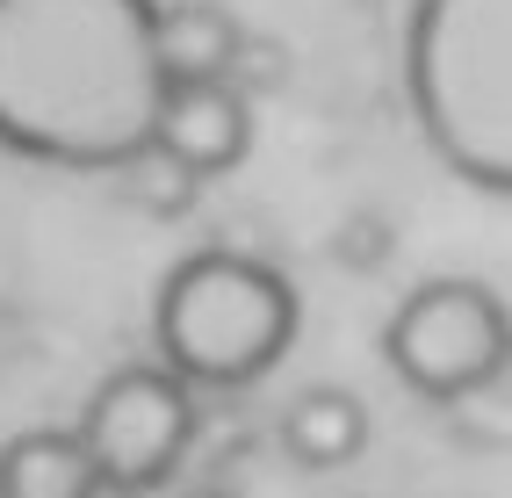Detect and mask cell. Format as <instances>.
<instances>
[{
    "mask_svg": "<svg viewBox=\"0 0 512 498\" xmlns=\"http://www.w3.org/2000/svg\"><path fill=\"white\" fill-rule=\"evenodd\" d=\"M152 22L159 0H0V145L65 174L138 159L166 102Z\"/></svg>",
    "mask_w": 512,
    "mask_h": 498,
    "instance_id": "1",
    "label": "cell"
},
{
    "mask_svg": "<svg viewBox=\"0 0 512 498\" xmlns=\"http://www.w3.org/2000/svg\"><path fill=\"white\" fill-rule=\"evenodd\" d=\"M412 123L455 181L512 188V0H412Z\"/></svg>",
    "mask_w": 512,
    "mask_h": 498,
    "instance_id": "2",
    "label": "cell"
},
{
    "mask_svg": "<svg viewBox=\"0 0 512 498\" xmlns=\"http://www.w3.org/2000/svg\"><path fill=\"white\" fill-rule=\"evenodd\" d=\"M296 325H303V304L296 289L253 253H231V246H210V253H188L159 289V311H152V332H159V369L174 383H202V390H246L260 383L275 361L296 347Z\"/></svg>",
    "mask_w": 512,
    "mask_h": 498,
    "instance_id": "3",
    "label": "cell"
},
{
    "mask_svg": "<svg viewBox=\"0 0 512 498\" xmlns=\"http://www.w3.org/2000/svg\"><path fill=\"white\" fill-rule=\"evenodd\" d=\"M383 361L426 405H469L505 369V304L484 282H419L383 325Z\"/></svg>",
    "mask_w": 512,
    "mask_h": 498,
    "instance_id": "4",
    "label": "cell"
},
{
    "mask_svg": "<svg viewBox=\"0 0 512 498\" xmlns=\"http://www.w3.org/2000/svg\"><path fill=\"white\" fill-rule=\"evenodd\" d=\"M73 434H80V448L94 462L101 491L145 498V491H159L181 470V455L195 441V390L174 383L166 369H145L138 361V369H116V376L94 383Z\"/></svg>",
    "mask_w": 512,
    "mask_h": 498,
    "instance_id": "5",
    "label": "cell"
},
{
    "mask_svg": "<svg viewBox=\"0 0 512 498\" xmlns=\"http://www.w3.org/2000/svg\"><path fill=\"white\" fill-rule=\"evenodd\" d=\"M152 152L181 166L188 181H217L253 152V102L246 87H166Z\"/></svg>",
    "mask_w": 512,
    "mask_h": 498,
    "instance_id": "6",
    "label": "cell"
},
{
    "mask_svg": "<svg viewBox=\"0 0 512 498\" xmlns=\"http://www.w3.org/2000/svg\"><path fill=\"white\" fill-rule=\"evenodd\" d=\"M159 44V73L166 87H238V65H246V29L224 0H174L152 22Z\"/></svg>",
    "mask_w": 512,
    "mask_h": 498,
    "instance_id": "7",
    "label": "cell"
},
{
    "mask_svg": "<svg viewBox=\"0 0 512 498\" xmlns=\"http://www.w3.org/2000/svg\"><path fill=\"white\" fill-rule=\"evenodd\" d=\"M282 448L296 470H347V462H361L368 448V405L354 390H339V383H311L296 397V405L282 412Z\"/></svg>",
    "mask_w": 512,
    "mask_h": 498,
    "instance_id": "8",
    "label": "cell"
},
{
    "mask_svg": "<svg viewBox=\"0 0 512 498\" xmlns=\"http://www.w3.org/2000/svg\"><path fill=\"white\" fill-rule=\"evenodd\" d=\"M0 498H101L73 426H29L0 448Z\"/></svg>",
    "mask_w": 512,
    "mask_h": 498,
    "instance_id": "9",
    "label": "cell"
},
{
    "mask_svg": "<svg viewBox=\"0 0 512 498\" xmlns=\"http://www.w3.org/2000/svg\"><path fill=\"white\" fill-rule=\"evenodd\" d=\"M116 188H123V203H138V210H152V217L188 210V195H195V181L181 174V166H166L152 145H145L138 159H123V166H116Z\"/></svg>",
    "mask_w": 512,
    "mask_h": 498,
    "instance_id": "10",
    "label": "cell"
},
{
    "mask_svg": "<svg viewBox=\"0 0 512 498\" xmlns=\"http://www.w3.org/2000/svg\"><path fill=\"white\" fill-rule=\"evenodd\" d=\"M188 498H231V491H217V484H202V491H188Z\"/></svg>",
    "mask_w": 512,
    "mask_h": 498,
    "instance_id": "11",
    "label": "cell"
}]
</instances>
